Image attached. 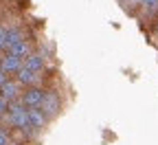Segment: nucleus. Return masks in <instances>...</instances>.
Listing matches in <instances>:
<instances>
[{
	"label": "nucleus",
	"mask_w": 158,
	"mask_h": 145,
	"mask_svg": "<svg viewBox=\"0 0 158 145\" xmlns=\"http://www.w3.org/2000/svg\"><path fill=\"white\" fill-rule=\"evenodd\" d=\"M27 117H29V126H35V128H44L46 123V117L42 114L40 108H27Z\"/></svg>",
	"instance_id": "9"
},
{
	"label": "nucleus",
	"mask_w": 158,
	"mask_h": 145,
	"mask_svg": "<svg viewBox=\"0 0 158 145\" xmlns=\"http://www.w3.org/2000/svg\"><path fill=\"white\" fill-rule=\"evenodd\" d=\"M0 145H9V134L5 130H0Z\"/></svg>",
	"instance_id": "13"
},
{
	"label": "nucleus",
	"mask_w": 158,
	"mask_h": 145,
	"mask_svg": "<svg viewBox=\"0 0 158 145\" xmlns=\"http://www.w3.org/2000/svg\"><path fill=\"white\" fill-rule=\"evenodd\" d=\"M0 95H2L7 101H13L18 95H20V84H18V81H5V84L2 86H0Z\"/></svg>",
	"instance_id": "7"
},
{
	"label": "nucleus",
	"mask_w": 158,
	"mask_h": 145,
	"mask_svg": "<svg viewBox=\"0 0 158 145\" xmlns=\"http://www.w3.org/2000/svg\"><path fill=\"white\" fill-rule=\"evenodd\" d=\"M20 68H22V59L20 57H13V55H5L2 59H0V70H2L5 75H9V73H18Z\"/></svg>",
	"instance_id": "3"
},
{
	"label": "nucleus",
	"mask_w": 158,
	"mask_h": 145,
	"mask_svg": "<svg viewBox=\"0 0 158 145\" xmlns=\"http://www.w3.org/2000/svg\"><path fill=\"white\" fill-rule=\"evenodd\" d=\"M37 108L42 110L44 117H55L59 112V97L55 92H44V97H42V101H40Z\"/></svg>",
	"instance_id": "2"
},
{
	"label": "nucleus",
	"mask_w": 158,
	"mask_h": 145,
	"mask_svg": "<svg viewBox=\"0 0 158 145\" xmlns=\"http://www.w3.org/2000/svg\"><path fill=\"white\" fill-rule=\"evenodd\" d=\"M20 40H24V31L22 29H7V35H5V42H2V49H11L13 44H18Z\"/></svg>",
	"instance_id": "8"
},
{
	"label": "nucleus",
	"mask_w": 158,
	"mask_h": 145,
	"mask_svg": "<svg viewBox=\"0 0 158 145\" xmlns=\"http://www.w3.org/2000/svg\"><path fill=\"white\" fill-rule=\"evenodd\" d=\"M33 51H31V42L29 40H20L18 44H13L11 49H9V55H13V57H20V59H24V57H29Z\"/></svg>",
	"instance_id": "6"
},
{
	"label": "nucleus",
	"mask_w": 158,
	"mask_h": 145,
	"mask_svg": "<svg viewBox=\"0 0 158 145\" xmlns=\"http://www.w3.org/2000/svg\"><path fill=\"white\" fill-rule=\"evenodd\" d=\"M37 75H40V73H33V70H29V68L22 66V68L15 73V77H18L15 81H18L20 86H22V84H35V81H37Z\"/></svg>",
	"instance_id": "10"
},
{
	"label": "nucleus",
	"mask_w": 158,
	"mask_h": 145,
	"mask_svg": "<svg viewBox=\"0 0 158 145\" xmlns=\"http://www.w3.org/2000/svg\"><path fill=\"white\" fill-rule=\"evenodd\" d=\"M42 97H44V90L42 88H29L24 92V97H22V103H24L27 108H37L40 101H42Z\"/></svg>",
	"instance_id": "5"
},
{
	"label": "nucleus",
	"mask_w": 158,
	"mask_h": 145,
	"mask_svg": "<svg viewBox=\"0 0 158 145\" xmlns=\"http://www.w3.org/2000/svg\"><path fill=\"white\" fill-rule=\"evenodd\" d=\"M5 35H7V27H0V49H2V42H5Z\"/></svg>",
	"instance_id": "14"
},
{
	"label": "nucleus",
	"mask_w": 158,
	"mask_h": 145,
	"mask_svg": "<svg viewBox=\"0 0 158 145\" xmlns=\"http://www.w3.org/2000/svg\"><path fill=\"white\" fill-rule=\"evenodd\" d=\"M141 2H143V7H147V9L158 7V0H141Z\"/></svg>",
	"instance_id": "12"
},
{
	"label": "nucleus",
	"mask_w": 158,
	"mask_h": 145,
	"mask_svg": "<svg viewBox=\"0 0 158 145\" xmlns=\"http://www.w3.org/2000/svg\"><path fill=\"white\" fill-rule=\"evenodd\" d=\"M5 81H7V75H5L2 70H0V86H2V84H5Z\"/></svg>",
	"instance_id": "15"
},
{
	"label": "nucleus",
	"mask_w": 158,
	"mask_h": 145,
	"mask_svg": "<svg viewBox=\"0 0 158 145\" xmlns=\"http://www.w3.org/2000/svg\"><path fill=\"white\" fill-rule=\"evenodd\" d=\"M22 66L29 68V70H33V73H42V68H44V55L42 53H31L29 57L22 59Z\"/></svg>",
	"instance_id": "4"
},
{
	"label": "nucleus",
	"mask_w": 158,
	"mask_h": 145,
	"mask_svg": "<svg viewBox=\"0 0 158 145\" xmlns=\"http://www.w3.org/2000/svg\"><path fill=\"white\" fill-rule=\"evenodd\" d=\"M9 121L15 128H29V117H27V108L22 103H11L9 101Z\"/></svg>",
	"instance_id": "1"
},
{
	"label": "nucleus",
	"mask_w": 158,
	"mask_h": 145,
	"mask_svg": "<svg viewBox=\"0 0 158 145\" xmlns=\"http://www.w3.org/2000/svg\"><path fill=\"white\" fill-rule=\"evenodd\" d=\"M7 108H9V101H7L2 95H0V114H5V112H7Z\"/></svg>",
	"instance_id": "11"
}]
</instances>
